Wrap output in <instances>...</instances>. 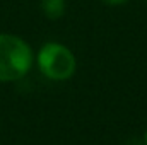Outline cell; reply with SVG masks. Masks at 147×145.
Listing matches in <instances>:
<instances>
[{"instance_id":"3957f363","label":"cell","mask_w":147,"mask_h":145,"mask_svg":"<svg viewBox=\"0 0 147 145\" xmlns=\"http://www.w3.org/2000/svg\"><path fill=\"white\" fill-rule=\"evenodd\" d=\"M41 12L46 19L57 21L65 15V0H41Z\"/></svg>"},{"instance_id":"5b68a950","label":"cell","mask_w":147,"mask_h":145,"mask_svg":"<svg viewBox=\"0 0 147 145\" xmlns=\"http://www.w3.org/2000/svg\"><path fill=\"white\" fill-rule=\"evenodd\" d=\"M144 142H146V145H147V130H146V133H144Z\"/></svg>"},{"instance_id":"277c9868","label":"cell","mask_w":147,"mask_h":145,"mask_svg":"<svg viewBox=\"0 0 147 145\" xmlns=\"http://www.w3.org/2000/svg\"><path fill=\"white\" fill-rule=\"evenodd\" d=\"M101 3H105V5H108V7H118V5H123V3H127L128 0H99Z\"/></svg>"},{"instance_id":"7a4b0ae2","label":"cell","mask_w":147,"mask_h":145,"mask_svg":"<svg viewBox=\"0 0 147 145\" xmlns=\"http://www.w3.org/2000/svg\"><path fill=\"white\" fill-rule=\"evenodd\" d=\"M36 63L39 72L43 73L46 79L50 80H67L70 79L75 68H77V62L74 53L62 43H45L36 56Z\"/></svg>"},{"instance_id":"6da1fadb","label":"cell","mask_w":147,"mask_h":145,"mask_svg":"<svg viewBox=\"0 0 147 145\" xmlns=\"http://www.w3.org/2000/svg\"><path fill=\"white\" fill-rule=\"evenodd\" d=\"M33 67L31 46L16 34L0 33V82L21 80Z\"/></svg>"}]
</instances>
